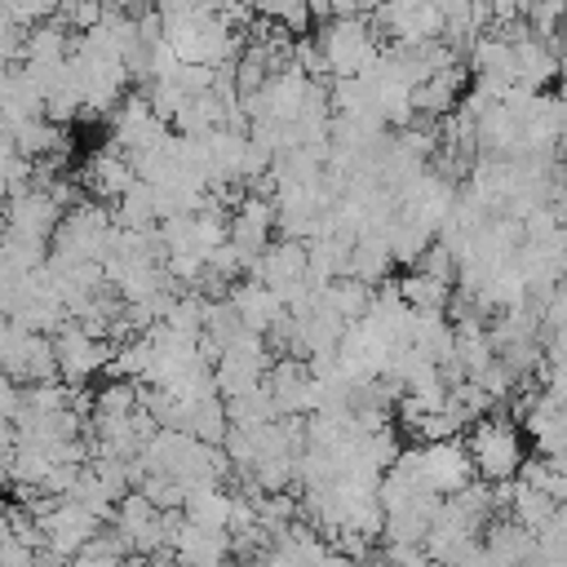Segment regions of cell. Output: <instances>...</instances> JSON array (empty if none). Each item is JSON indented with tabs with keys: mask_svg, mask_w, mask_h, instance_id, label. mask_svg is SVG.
I'll list each match as a JSON object with an SVG mask.
<instances>
[{
	"mask_svg": "<svg viewBox=\"0 0 567 567\" xmlns=\"http://www.w3.org/2000/svg\"><path fill=\"white\" fill-rule=\"evenodd\" d=\"M53 18H58L66 31L84 35V31H93V27L106 18V4H102V0H58Z\"/></svg>",
	"mask_w": 567,
	"mask_h": 567,
	"instance_id": "cell-26",
	"label": "cell"
},
{
	"mask_svg": "<svg viewBox=\"0 0 567 567\" xmlns=\"http://www.w3.org/2000/svg\"><path fill=\"white\" fill-rule=\"evenodd\" d=\"M4 217H9V230L49 244L53 230H58V221H62V204L44 186H27V190H18V195L4 199Z\"/></svg>",
	"mask_w": 567,
	"mask_h": 567,
	"instance_id": "cell-10",
	"label": "cell"
},
{
	"mask_svg": "<svg viewBox=\"0 0 567 567\" xmlns=\"http://www.w3.org/2000/svg\"><path fill=\"white\" fill-rule=\"evenodd\" d=\"M22 412V385L0 372V421H13Z\"/></svg>",
	"mask_w": 567,
	"mask_h": 567,
	"instance_id": "cell-31",
	"label": "cell"
},
{
	"mask_svg": "<svg viewBox=\"0 0 567 567\" xmlns=\"http://www.w3.org/2000/svg\"><path fill=\"white\" fill-rule=\"evenodd\" d=\"M563 31H567V4H563Z\"/></svg>",
	"mask_w": 567,
	"mask_h": 567,
	"instance_id": "cell-35",
	"label": "cell"
},
{
	"mask_svg": "<svg viewBox=\"0 0 567 567\" xmlns=\"http://www.w3.org/2000/svg\"><path fill=\"white\" fill-rule=\"evenodd\" d=\"M230 501H235V492H226V483H199V487L186 492L182 509L199 527H226L230 523Z\"/></svg>",
	"mask_w": 567,
	"mask_h": 567,
	"instance_id": "cell-19",
	"label": "cell"
},
{
	"mask_svg": "<svg viewBox=\"0 0 567 567\" xmlns=\"http://www.w3.org/2000/svg\"><path fill=\"white\" fill-rule=\"evenodd\" d=\"M0 483H9V456L0 452Z\"/></svg>",
	"mask_w": 567,
	"mask_h": 567,
	"instance_id": "cell-33",
	"label": "cell"
},
{
	"mask_svg": "<svg viewBox=\"0 0 567 567\" xmlns=\"http://www.w3.org/2000/svg\"><path fill=\"white\" fill-rule=\"evenodd\" d=\"M416 461H421L425 483L434 492H443V496H452V492H461L465 483L478 478L474 474V461H470V447H465L461 434L456 439H439V443H421L416 447Z\"/></svg>",
	"mask_w": 567,
	"mask_h": 567,
	"instance_id": "cell-7",
	"label": "cell"
},
{
	"mask_svg": "<svg viewBox=\"0 0 567 567\" xmlns=\"http://www.w3.org/2000/svg\"><path fill=\"white\" fill-rule=\"evenodd\" d=\"M465 84H470V66H465V62H452V66L425 75V80L412 89V111H416V120H447V115L461 106Z\"/></svg>",
	"mask_w": 567,
	"mask_h": 567,
	"instance_id": "cell-9",
	"label": "cell"
},
{
	"mask_svg": "<svg viewBox=\"0 0 567 567\" xmlns=\"http://www.w3.org/2000/svg\"><path fill=\"white\" fill-rule=\"evenodd\" d=\"M390 266H394V257H390V239H385V235H359V239L350 244L346 275H354V279H363V284L377 288V284L390 275Z\"/></svg>",
	"mask_w": 567,
	"mask_h": 567,
	"instance_id": "cell-18",
	"label": "cell"
},
{
	"mask_svg": "<svg viewBox=\"0 0 567 567\" xmlns=\"http://www.w3.org/2000/svg\"><path fill=\"white\" fill-rule=\"evenodd\" d=\"M319 44H323V58H328V71L332 80H346V75H363L377 58H381V40L372 31V18L368 13H354V18H328L319 22Z\"/></svg>",
	"mask_w": 567,
	"mask_h": 567,
	"instance_id": "cell-2",
	"label": "cell"
},
{
	"mask_svg": "<svg viewBox=\"0 0 567 567\" xmlns=\"http://www.w3.org/2000/svg\"><path fill=\"white\" fill-rule=\"evenodd\" d=\"M0 115L22 124L31 115H44V93L31 84V75L22 66H9L4 80H0Z\"/></svg>",
	"mask_w": 567,
	"mask_h": 567,
	"instance_id": "cell-17",
	"label": "cell"
},
{
	"mask_svg": "<svg viewBox=\"0 0 567 567\" xmlns=\"http://www.w3.org/2000/svg\"><path fill=\"white\" fill-rule=\"evenodd\" d=\"M252 4L261 18L288 27V31H306V22H310V0H252Z\"/></svg>",
	"mask_w": 567,
	"mask_h": 567,
	"instance_id": "cell-27",
	"label": "cell"
},
{
	"mask_svg": "<svg viewBox=\"0 0 567 567\" xmlns=\"http://www.w3.org/2000/svg\"><path fill=\"white\" fill-rule=\"evenodd\" d=\"M399 292H403V301L412 310H447L456 288L443 284V279H434V275H425V270H412V275L399 279Z\"/></svg>",
	"mask_w": 567,
	"mask_h": 567,
	"instance_id": "cell-24",
	"label": "cell"
},
{
	"mask_svg": "<svg viewBox=\"0 0 567 567\" xmlns=\"http://www.w3.org/2000/svg\"><path fill=\"white\" fill-rule=\"evenodd\" d=\"M465 447H470L474 474L487 478V483L518 478V465L527 461L523 439H518V425L505 412H487L483 421H474L470 434H465Z\"/></svg>",
	"mask_w": 567,
	"mask_h": 567,
	"instance_id": "cell-1",
	"label": "cell"
},
{
	"mask_svg": "<svg viewBox=\"0 0 567 567\" xmlns=\"http://www.w3.org/2000/svg\"><path fill=\"white\" fill-rule=\"evenodd\" d=\"M226 297L235 301V310L244 315V323H248L252 332H261V337L270 332V323H275V319H284V315H288L284 297H279L275 288H266L261 279H252V275H248V279H235V284L226 288Z\"/></svg>",
	"mask_w": 567,
	"mask_h": 567,
	"instance_id": "cell-13",
	"label": "cell"
},
{
	"mask_svg": "<svg viewBox=\"0 0 567 567\" xmlns=\"http://www.w3.org/2000/svg\"><path fill=\"white\" fill-rule=\"evenodd\" d=\"M137 412V381L115 377L102 390H93V416H128Z\"/></svg>",
	"mask_w": 567,
	"mask_h": 567,
	"instance_id": "cell-25",
	"label": "cell"
},
{
	"mask_svg": "<svg viewBox=\"0 0 567 567\" xmlns=\"http://www.w3.org/2000/svg\"><path fill=\"white\" fill-rule=\"evenodd\" d=\"M390 257L399 261V266H416L421 257H425V248L434 244V230L425 226V221H416V217H394V226H390Z\"/></svg>",
	"mask_w": 567,
	"mask_h": 567,
	"instance_id": "cell-22",
	"label": "cell"
},
{
	"mask_svg": "<svg viewBox=\"0 0 567 567\" xmlns=\"http://www.w3.org/2000/svg\"><path fill=\"white\" fill-rule=\"evenodd\" d=\"M0 9H4V13H9L18 27H35V22L53 18L58 0H0Z\"/></svg>",
	"mask_w": 567,
	"mask_h": 567,
	"instance_id": "cell-29",
	"label": "cell"
},
{
	"mask_svg": "<svg viewBox=\"0 0 567 567\" xmlns=\"http://www.w3.org/2000/svg\"><path fill=\"white\" fill-rule=\"evenodd\" d=\"M558 75H567V44H563V53H558Z\"/></svg>",
	"mask_w": 567,
	"mask_h": 567,
	"instance_id": "cell-34",
	"label": "cell"
},
{
	"mask_svg": "<svg viewBox=\"0 0 567 567\" xmlns=\"http://www.w3.org/2000/svg\"><path fill=\"white\" fill-rule=\"evenodd\" d=\"M368 18L381 44H421L443 35V13L434 9V0H390Z\"/></svg>",
	"mask_w": 567,
	"mask_h": 567,
	"instance_id": "cell-4",
	"label": "cell"
},
{
	"mask_svg": "<svg viewBox=\"0 0 567 567\" xmlns=\"http://www.w3.org/2000/svg\"><path fill=\"white\" fill-rule=\"evenodd\" d=\"M53 350H58V372H62L66 385H84L89 377H97L102 368H111V354H115V346L106 337H93L75 319H66L53 332Z\"/></svg>",
	"mask_w": 567,
	"mask_h": 567,
	"instance_id": "cell-3",
	"label": "cell"
},
{
	"mask_svg": "<svg viewBox=\"0 0 567 567\" xmlns=\"http://www.w3.org/2000/svg\"><path fill=\"white\" fill-rule=\"evenodd\" d=\"M111 527L128 540L133 554H146V558H151V554L168 549V536H164V509H155L137 487H133L128 496H120Z\"/></svg>",
	"mask_w": 567,
	"mask_h": 567,
	"instance_id": "cell-8",
	"label": "cell"
},
{
	"mask_svg": "<svg viewBox=\"0 0 567 567\" xmlns=\"http://www.w3.org/2000/svg\"><path fill=\"white\" fill-rule=\"evenodd\" d=\"M40 527H44V545H49V549H58L62 558H75V554L106 527V518L93 514L89 505L71 501V496H58V505L40 518Z\"/></svg>",
	"mask_w": 567,
	"mask_h": 567,
	"instance_id": "cell-6",
	"label": "cell"
},
{
	"mask_svg": "<svg viewBox=\"0 0 567 567\" xmlns=\"http://www.w3.org/2000/svg\"><path fill=\"white\" fill-rule=\"evenodd\" d=\"M266 390L275 394L279 416H310V412H319V377L310 372L306 359L279 354L270 363V372H266Z\"/></svg>",
	"mask_w": 567,
	"mask_h": 567,
	"instance_id": "cell-5",
	"label": "cell"
},
{
	"mask_svg": "<svg viewBox=\"0 0 567 567\" xmlns=\"http://www.w3.org/2000/svg\"><path fill=\"white\" fill-rule=\"evenodd\" d=\"M0 567H35V549L22 545L18 536H9V540H0Z\"/></svg>",
	"mask_w": 567,
	"mask_h": 567,
	"instance_id": "cell-30",
	"label": "cell"
},
{
	"mask_svg": "<svg viewBox=\"0 0 567 567\" xmlns=\"http://www.w3.org/2000/svg\"><path fill=\"white\" fill-rule=\"evenodd\" d=\"M49 470H53V452L49 447L27 443V439L13 443V452H9V483L13 487H40Z\"/></svg>",
	"mask_w": 567,
	"mask_h": 567,
	"instance_id": "cell-23",
	"label": "cell"
},
{
	"mask_svg": "<svg viewBox=\"0 0 567 567\" xmlns=\"http://www.w3.org/2000/svg\"><path fill=\"white\" fill-rule=\"evenodd\" d=\"M115 226H124V230H151V226H159V208H155V186L151 182H133L120 199H115Z\"/></svg>",
	"mask_w": 567,
	"mask_h": 567,
	"instance_id": "cell-20",
	"label": "cell"
},
{
	"mask_svg": "<svg viewBox=\"0 0 567 567\" xmlns=\"http://www.w3.org/2000/svg\"><path fill=\"white\" fill-rule=\"evenodd\" d=\"M514 62H518V84H527V89H545L558 75V49L549 40H540L536 31L514 44Z\"/></svg>",
	"mask_w": 567,
	"mask_h": 567,
	"instance_id": "cell-16",
	"label": "cell"
},
{
	"mask_svg": "<svg viewBox=\"0 0 567 567\" xmlns=\"http://www.w3.org/2000/svg\"><path fill=\"white\" fill-rule=\"evenodd\" d=\"M509 514L523 523V527H532L536 536L554 523V514H558V501L549 496V492H540V487H532V483H523V478H514V496H509Z\"/></svg>",
	"mask_w": 567,
	"mask_h": 567,
	"instance_id": "cell-21",
	"label": "cell"
},
{
	"mask_svg": "<svg viewBox=\"0 0 567 567\" xmlns=\"http://www.w3.org/2000/svg\"><path fill=\"white\" fill-rule=\"evenodd\" d=\"M319 297H323V306H328L341 323H359V319L368 315L377 288L363 284V279H354V275H337V279H328V284L319 288Z\"/></svg>",
	"mask_w": 567,
	"mask_h": 567,
	"instance_id": "cell-15",
	"label": "cell"
},
{
	"mask_svg": "<svg viewBox=\"0 0 567 567\" xmlns=\"http://www.w3.org/2000/svg\"><path fill=\"white\" fill-rule=\"evenodd\" d=\"M18 155V151H13ZM13 155H0V204L9 199V168H13Z\"/></svg>",
	"mask_w": 567,
	"mask_h": 567,
	"instance_id": "cell-32",
	"label": "cell"
},
{
	"mask_svg": "<svg viewBox=\"0 0 567 567\" xmlns=\"http://www.w3.org/2000/svg\"><path fill=\"white\" fill-rule=\"evenodd\" d=\"M168 549L177 554L182 567H226L230 563V532L226 527H199L186 518Z\"/></svg>",
	"mask_w": 567,
	"mask_h": 567,
	"instance_id": "cell-12",
	"label": "cell"
},
{
	"mask_svg": "<svg viewBox=\"0 0 567 567\" xmlns=\"http://www.w3.org/2000/svg\"><path fill=\"white\" fill-rule=\"evenodd\" d=\"M133 182H137L133 159H128V155H120L111 142H106V146H97V151L84 159V173H80V186H84L93 199H102V204H106V199L115 204Z\"/></svg>",
	"mask_w": 567,
	"mask_h": 567,
	"instance_id": "cell-11",
	"label": "cell"
},
{
	"mask_svg": "<svg viewBox=\"0 0 567 567\" xmlns=\"http://www.w3.org/2000/svg\"><path fill=\"white\" fill-rule=\"evenodd\" d=\"M297 71L310 75V80H328V75H332L319 35H297Z\"/></svg>",
	"mask_w": 567,
	"mask_h": 567,
	"instance_id": "cell-28",
	"label": "cell"
},
{
	"mask_svg": "<svg viewBox=\"0 0 567 567\" xmlns=\"http://www.w3.org/2000/svg\"><path fill=\"white\" fill-rule=\"evenodd\" d=\"M483 549H487V558H492L496 567H523V563H532V558H536V532H532V527H523V523L509 514V518L487 523Z\"/></svg>",
	"mask_w": 567,
	"mask_h": 567,
	"instance_id": "cell-14",
	"label": "cell"
}]
</instances>
